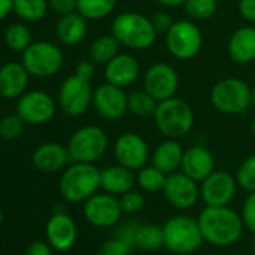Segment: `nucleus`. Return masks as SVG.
<instances>
[{
    "label": "nucleus",
    "instance_id": "f257e3e1",
    "mask_svg": "<svg viewBox=\"0 0 255 255\" xmlns=\"http://www.w3.org/2000/svg\"><path fill=\"white\" fill-rule=\"evenodd\" d=\"M197 221L203 239L219 248L234 245L245 228L242 216L228 206H206Z\"/></svg>",
    "mask_w": 255,
    "mask_h": 255
},
{
    "label": "nucleus",
    "instance_id": "f03ea898",
    "mask_svg": "<svg viewBox=\"0 0 255 255\" xmlns=\"http://www.w3.org/2000/svg\"><path fill=\"white\" fill-rule=\"evenodd\" d=\"M111 35L120 45L131 50L150 48L158 36V32L150 18L140 12H122L111 24Z\"/></svg>",
    "mask_w": 255,
    "mask_h": 255
},
{
    "label": "nucleus",
    "instance_id": "7ed1b4c3",
    "mask_svg": "<svg viewBox=\"0 0 255 255\" xmlns=\"http://www.w3.org/2000/svg\"><path fill=\"white\" fill-rule=\"evenodd\" d=\"M153 120L156 129L165 138L180 140L192 131L194 111L186 101L173 96L158 104Z\"/></svg>",
    "mask_w": 255,
    "mask_h": 255
},
{
    "label": "nucleus",
    "instance_id": "20e7f679",
    "mask_svg": "<svg viewBox=\"0 0 255 255\" xmlns=\"http://www.w3.org/2000/svg\"><path fill=\"white\" fill-rule=\"evenodd\" d=\"M60 194L69 203H84L101 188V171L89 162H74L62 174Z\"/></svg>",
    "mask_w": 255,
    "mask_h": 255
},
{
    "label": "nucleus",
    "instance_id": "39448f33",
    "mask_svg": "<svg viewBox=\"0 0 255 255\" xmlns=\"http://www.w3.org/2000/svg\"><path fill=\"white\" fill-rule=\"evenodd\" d=\"M162 230L164 246L176 255L192 254L204 242L198 221L186 215H176L170 218L164 224Z\"/></svg>",
    "mask_w": 255,
    "mask_h": 255
},
{
    "label": "nucleus",
    "instance_id": "423d86ee",
    "mask_svg": "<svg viewBox=\"0 0 255 255\" xmlns=\"http://www.w3.org/2000/svg\"><path fill=\"white\" fill-rule=\"evenodd\" d=\"M212 105L224 114H242L252 107V89L240 78L227 77L213 84Z\"/></svg>",
    "mask_w": 255,
    "mask_h": 255
},
{
    "label": "nucleus",
    "instance_id": "0eeeda50",
    "mask_svg": "<svg viewBox=\"0 0 255 255\" xmlns=\"http://www.w3.org/2000/svg\"><path fill=\"white\" fill-rule=\"evenodd\" d=\"M108 149V137L99 126H83L77 129L68 143L69 158L74 162H89L101 159Z\"/></svg>",
    "mask_w": 255,
    "mask_h": 255
},
{
    "label": "nucleus",
    "instance_id": "6e6552de",
    "mask_svg": "<svg viewBox=\"0 0 255 255\" xmlns=\"http://www.w3.org/2000/svg\"><path fill=\"white\" fill-rule=\"evenodd\" d=\"M168 53L177 60L194 59L203 47V33L192 20H177L165 33Z\"/></svg>",
    "mask_w": 255,
    "mask_h": 255
},
{
    "label": "nucleus",
    "instance_id": "1a4fd4ad",
    "mask_svg": "<svg viewBox=\"0 0 255 255\" xmlns=\"http://www.w3.org/2000/svg\"><path fill=\"white\" fill-rule=\"evenodd\" d=\"M23 65L33 77H53L63 66V53L51 42H32L23 51Z\"/></svg>",
    "mask_w": 255,
    "mask_h": 255
},
{
    "label": "nucleus",
    "instance_id": "9d476101",
    "mask_svg": "<svg viewBox=\"0 0 255 255\" xmlns=\"http://www.w3.org/2000/svg\"><path fill=\"white\" fill-rule=\"evenodd\" d=\"M92 101L93 90L90 81L75 74L68 77L59 90V104L62 110L72 117L83 116L92 105Z\"/></svg>",
    "mask_w": 255,
    "mask_h": 255
},
{
    "label": "nucleus",
    "instance_id": "9b49d317",
    "mask_svg": "<svg viewBox=\"0 0 255 255\" xmlns=\"http://www.w3.org/2000/svg\"><path fill=\"white\" fill-rule=\"evenodd\" d=\"M84 218L98 228H110L120 222L122 219V206L116 195L108 192L95 194L84 201Z\"/></svg>",
    "mask_w": 255,
    "mask_h": 255
},
{
    "label": "nucleus",
    "instance_id": "f8f14e48",
    "mask_svg": "<svg viewBox=\"0 0 255 255\" xmlns=\"http://www.w3.org/2000/svg\"><path fill=\"white\" fill-rule=\"evenodd\" d=\"M113 153L117 164L132 171L141 170L149 161V146L146 140L134 132H125L119 135L114 141Z\"/></svg>",
    "mask_w": 255,
    "mask_h": 255
},
{
    "label": "nucleus",
    "instance_id": "ddd939ff",
    "mask_svg": "<svg viewBox=\"0 0 255 255\" xmlns=\"http://www.w3.org/2000/svg\"><path fill=\"white\" fill-rule=\"evenodd\" d=\"M92 105L102 119L119 120L128 113V95L125 89L105 81L93 90Z\"/></svg>",
    "mask_w": 255,
    "mask_h": 255
},
{
    "label": "nucleus",
    "instance_id": "4468645a",
    "mask_svg": "<svg viewBox=\"0 0 255 255\" xmlns=\"http://www.w3.org/2000/svg\"><path fill=\"white\" fill-rule=\"evenodd\" d=\"M237 179L227 171L215 170L200 186V197L206 206H228L237 192Z\"/></svg>",
    "mask_w": 255,
    "mask_h": 255
},
{
    "label": "nucleus",
    "instance_id": "2eb2a0df",
    "mask_svg": "<svg viewBox=\"0 0 255 255\" xmlns=\"http://www.w3.org/2000/svg\"><path fill=\"white\" fill-rule=\"evenodd\" d=\"M162 192L165 200L179 210L194 207L200 198V186L194 179L186 176L183 171L168 174Z\"/></svg>",
    "mask_w": 255,
    "mask_h": 255
},
{
    "label": "nucleus",
    "instance_id": "dca6fc26",
    "mask_svg": "<svg viewBox=\"0 0 255 255\" xmlns=\"http://www.w3.org/2000/svg\"><path fill=\"white\" fill-rule=\"evenodd\" d=\"M56 113L54 99L41 90H33L20 96L17 114L29 125H44L53 119Z\"/></svg>",
    "mask_w": 255,
    "mask_h": 255
},
{
    "label": "nucleus",
    "instance_id": "f3484780",
    "mask_svg": "<svg viewBox=\"0 0 255 255\" xmlns=\"http://www.w3.org/2000/svg\"><path fill=\"white\" fill-rule=\"evenodd\" d=\"M179 89V74L168 63H153L144 74V90L158 102L176 96Z\"/></svg>",
    "mask_w": 255,
    "mask_h": 255
},
{
    "label": "nucleus",
    "instance_id": "a211bd4d",
    "mask_svg": "<svg viewBox=\"0 0 255 255\" xmlns=\"http://www.w3.org/2000/svg\"><path fill=\"white\" fill-rule=\"evenodd\" d=\"M140 71V63L132 54L119 53L104 66V77L107 83L126 89L138 80Z\"/></svg>",
    "mask_w": 255,
    "mask_h": 255
},
{
    "label": "nucleus",
    "instance_id": "6ab92c4d",
    "mask_svg": "<svg viewBox=\"0 0 255 255\" xmlns=\"http://www.w3.org/2000/svg\"><path fill=\"white\" fill-rule=\"evenodd\" d=\"M180 168L195 182H203L215 171V159L210 150L204 146H192L185 150Z\"/></svg>",
    "mask_w": 255,
    "mask_h": 255
},
{
    "label": "nucleus",
    "instance_id": "aec40b11",
    "mask_svg": "<svg viewBox=\"0 0 255 255\" xmlns=\"http://www.w3.org/2000/svg\"><path fill=\"white\" fill-rule=\"evenodd\" d=\"M29 75L23 63H5L0 68V96L8 99L21 96L29 84Z\"/></svg>",
    "mask_w": 255,
    "mask_h": 255
},
{
    "label": "nucleus",
    "instance_id": "412c9836",
    "mask_svg": "<svg viewBox=\"0 0 255 255\" xmlns=\"http://www.w3.org/2000/svg\"><path fill=\"white\" fill-rule=\"evenodd\" d=\"M47 237L57 251H68L77 240V225L65 213H56L47 224Z\"/></svg>",
    "mask_w": 255,
    "mask_h": 255
},
{
    "label": "nucleus",
    "instance_id": "4be33fe9",
    "mask_svg": "<svg viewBox=\"0 0 255 255\" xmlns=\"http://www.w3.org/2000/svg\"><path fill=\"white\" fill-rule=\"evenodd\" d=\"M230 59L239 65H249L255 60V29L239 27L228 41Z\"/></svg>",
    "mask_w": 255,
    "mask_h": 255
},
{
    "label": "nucleus",
    "instance_id": "5701e85b",
    "mask_svg": "<svg viewBox=\"0 0 255 255\" xmlns=\"http://www.w3.org/2000/svg\"><path fill=\"white\" fill-rule=\"evenodd\" d=\"M135 183L137 176L134 171L120 164L110 165L101 171V188L111 195L120 197L122 194L134 189Z\"/></svg>",
    "mask_w": 255,
    "mask_h": 255
},
{
    "label": "nucleus",
    "instance_id": "b1692460",
    "mask_svg": "<svg viewBox=\"0 0 255 255\" xmlns=\"http://www.w3.org/2000/svg\"><path fill=\"white\" fill-rule=\"evenodd\" d=\"M69 159L68 147H63L59 143H44L32 156L33 165L42 173H56L62 170Z\"/></svg>",
    "mask_w": 255,
    "mask_h": 255
},
{
    "label": "nucleus",
    "instance_id": "393cba45",
    "mask_svg": "<svg viewBox=\"0 0 255 255\" xmlns=\"http://www.w3.org/2000/svg\"><path fill=\"white\" fill-rule=\"evenodd\" d=\"M183 153H185V150L177 140L165 138L155 149V152L152 155V165H155L165 174L176 173L182 165Z\"/></svg>",
    "mask_w": 255,
    "mask_h": 255
},
{
    "label": "nucleus",
    "instance_id": "a878e982",
    "mask_svg": "<svg viewBox=\"0 0 255 255\" xmlns=\"http://www.w3.org/2000/svg\"><path fill=\"white\" fill-rule=\"evenodd\" d=\"M59 41L68 47L80 44L87 35V20L80 12L62 15L56 26Z\"/></svg>",
    "mask_w": 255,
    "mask_h": 255
},
{
    "label": "nucleus",
    "instance_id": "bb28decb",
    "mask_svg": "<svg viewBox=\"0 0 255 255\" xmlns=\"http://www.w3.org/2000/svg\"><path fill=\"white\" fill-rule=\"evenodd\" d=\"M119 41L113 35H102L96 38L89 50L90 60L95 65H107L114 56L119 54Z\"/></svg>",
    "mask_w": 255,
    "mask_h": 255
},
{
    "label": "nucleus",
    "instance_id": "cd10ccee",
    "mask_svg": "<svg viewBox=\"0 0 255 255\" xmlns=\"http://www.w3.org/2000/svg\"><path fill=\"white\" fill-rule=\"evenodd\" d=\"M164 246V230L156 224L138 225L135 233V248L147 252L158 251Z\"/></svg>",
    "mask_w": 255,
    "mask_h": 255
},
{
    "label": "nucleus",
    "instance_id": "c85d7f7f",
    "mask_svg": "<svg viewBox=\"0 0 255 255\" xmlns=\"http://www.w3.org/2000/svg\"><path fill=\"white\" fill-rule=\"evenodd\" d=\"M158 101L146 90H135L128 95V111L137 117H153Z\"/></svg>",
    "mask_w": 255,
    "mask_h": 255
},
{
    "label": "nucleus",
    "instance_id": "c756f323",
    "mask_svg": "<svg viewBox=\"0 0 255 255\" xmlns=\"http://www.w3.org/2000/svg\"><path fill=\"white\" fill-rule=\"evenodd\" d=\"M117 0H77V12L86 20L107 18L116 8Z\"/></svg>",
    "mask_w": 255,
    "mask_h": 255
},
{
    "label": "nucleus",
    "instance_id": "7c9ffc66",
    "mask_svg": "<svg viewBox=\"0 0 255 255\" xmlns=\"http://www.w3.org/2000/svg\"><path fill=\"white\" fill-rule=\"evenodd\" d=\"M48 0H12V11L26 21H39L47 15Z\"/></svg>",
    "mask_w": 255,
    "mask_h": 255
},
{
    "label": "nucleus",
    "instance_id": "2f4dec72",
    "mask_svg": "<svg viewBox=\"0 0 255 255\" xmlns=\"http://www.w3.org/2000/svg\"><path fill=\"white\" fill-rule=\"evenodd\" d=\"M167 176L164 171H161L159 168H156L155 165H146L141 170H138L137 174V185L144 191V192H159L164 189L165 186V180Z\"/></svg>",
    "mask_w": 255,
    "mask_h": 255
},
{
    "label": "nucleus",
    "instance_id": "473e14b6",
    "mask_svg": "<svg viewBox=\"0 0 255 255\" xmlns=\"http://www.w3.org/2000/svg\"><path fill=\"white\" fill-rule=\"evenodd\" d=\"M5 41H6V45L12 51L23 53L32 44V33L27 26L14 23L8 27L5 33Z\"/></svg>",
    "mask_w": 255,
    "mask_h": 255
},
{
    "label": "nucleus",
    "instance_id": "72a5a7b5",
    "mask_svg": "<svg viewBox=\"0 0 255 255\" xmlns=\"http://www.w3.org/2000/svg\"><path fill=\"white\" fill-rule=\"evenodd\" d=\"M185 12L191 20H209L218 11V0H186Z\"/></svg>",
    "mask_w": 255,
    "mask_h": 255
},
{
    "label": "nucleus",
    "instance_id": "f704fd0d",
    "mask_svg": "<svg viewBox=\"0 0 255 255\" xmlns=\"http://www.w3.org/2000/svg\"><path fill=\"white\" fill-rule=\"evenodd\" d=\"M237 183L248 192L255 191V153L248 156L237 170Z\"/></svg>",
    "mask_w": 255,
    "mask_h": 255
},
{
    "label": "nucleus",
    "instance_id": "c9c22d12",
    "mask_svg": "<svg viewBox=\"0 0 255 255\" xmlns=\"http://www.w3.org/2000/svg\"><path fill=\"white\" fill-rule=\"evenodd\" d=\"M24 120L17 116H6L0 120V137L3 140H15L23 132Z\"/></svg>",
    "mask_w": 255,
    "mask_h": 255
},
{
    "label": "nucleus",
    "instance_id": "e433bc0d",
    "mask_svg": "<svg viewBox=\"0 0 255 255\" xmlns=\"http://www.w3.org/2000/svg\"><path fill=\"white\" fill-rule=\"evenodd\" d=\"M119 201H120L123 213H129V215L140 212L144 207V204H146L144 195L141 192H138V191H134V189L122 194Z\"/></svg>",
    "mask_w": 255,
    "mask_h": 255
},
{
    "label": "nucleus",
    "instance_id": "4c0bfd02",
    "mask_svg": "<svg viewBox=\"0 0 255 255\" xmlns=\"http://www.w3.org/2000/svg\"><path fill=\"white\" fill-rule=\"evenodd\" d=\"M131 248L126 242L114 237L107 242H104L99 248V255H129Z\"/></svg>",
    "mask_w": 255,
    "mask_h": 255
},
{
    "label": "nucleus",
    "instance_id": "58836bf2",
    "mask_svg": "<svg viewBox=\"0 0 255 255\" xmlns=\"http://www.w3.org/2000/svg\"><path fill=\"white\" fill-rule=\"evenodd\" d=\"M242 221L245 228L255 233V191L249 192L242 207Z\"/></svg>",
    "mask_w": 255,
    "mask_h": 255
},
{
    "label": "nucleus",
    "instance_id": "ea45409f",
    "mask_svg": "<svg viewBox=\"0 0 255 255\" xmlns=\"http://www.w3.org/2000/svg\"><path fill=\"white\" fill-rule=\"evenodd\" d=\"M134 224L135 222L128 221V222L122 224L116 231V237L126 242L129 246H135V233H137L138 225H134Z\"/></svg>",
    "mask_w": 255,
    "mask_h": 255
},
{
    "label": "nucleus",
    "instance_id": "a19ab883",
    "mask_svg": "<svg viewBox=\"0 0 255 255\" xmlns=\"http://www.w3.org/2000/svg\"><path fill=\"white\" fill-rule=\"evenodd\" d=\"M48 3L50 8L60 17L77 12V0H48Z\"/></svg>",
    "mask_w": 255,
    "mask_h": 255
},
{
    "label": "nucleus",
    "instance_id": "79ce46f5",
    "mask_svg": "<svg viewBox=\"0 0 255 255\" xmlns=\"http://www.w3.org/2000/svg\"><path fill=\"white\" fill-rule=\"evenodd\" d=\"M150 20H152V23H153L158 33H167L170 30V27L173 26V23H174L171 15L167 14V12H156Z\"/></svg>",
    "mask_w": 255,
    "mask_h": 255
},
{
    "label": "nucleus",
    "instance_id": "37998d69",
    "mask_svg": "<svg viewBox=\"0 0 255 255\" xmlns=\"http://www.w3.org/2000/svg\"><path fill=\"white\" fill-rule=\"evenodd\" d=\"M237 6L243 20L255 24V0H239Z\"/></svg>",
    "mask_w": 255,
    "mask_h": 255
},
{
    "label": "nucleus",
    "instance_id": "c03bdc74",
    "mask_svg": "<svg viewBox=\"0 0 255 255\" xmlns=\"http://www.w3.org/2000/svg\"><path fill=\"white\" fill-rule=\"evenodd\" d=\"M75 75L90 81L95 77V63L92 60H81L75 66Z\"/></svg>",
    "mask_w": 255,
    "mask_h": 255
},
{
    "label": "nucleus",
    "instance_id": "a18cd8bd",
    "mask_svg": "<svg viewBox=\"0 0 255 255\" xmlns=\"http://www.w3.org/2000/svg\"><path fill=\"white\" fill-rule=\"evenodd\" d=\"M26 255H53V251H51V248L47 243H44V242H35V243H32L27 248Z\"/></svg>",
    "mask_w": 255,
    "mask_h": 255
},
{
    "label": "nucleus",
    "instance_id": "49530a36",
    "mask_svg": "<svg viewBox=\"0 0 255 255\" xmlns=\"http://www.w3.org/2000/svg\"><path fill=\"white\" fill-rule=\"evenodd\" d=\"M12 11V0H0V21Z\"/></svg>",
    "mask_w": 255,
    "mask_h": 255
},
{
    "label": "nucleus",
    "instance_id": "de8ad7c7",
    "mask_svg": "<svg viewBox=\"0 0 255 255\" xmlns=\"http://www.w3.org/2000/svg\"><path fill=\"white\" fill-rule=\"evenodd\" d=\"M155 2L165 6V8H177V6L185 5L186 0H155Z\"/></svg>",
    "mask_w": 255,
    "mask_h": 255
},
{
    "label": "nucleus",
    "instance_id": "09e8293b",
    "mask_svg": "<svg viewBox=\"0 0 255 255\" xmlns=\"http://www.w3.org/2000/svg\"><path fill=\"white\" fill-rule=\"evenodd\" d=\"M251 131H252V134H254V137H255V116H254L252 123H251Z\"/></svg>",
    "mask_w": 255,
    "mask_h": 255
},
{
    "label": "nucleus",
    "instance_id": "8fccbe9b",
    "mask_svg": "<svg viewBox=\"0 0 255 255\" xmlns=\"http://www.w3.org/2000/svg\"><path fill=\"white\" fill-rule=\"evenodd\" d=\"M252 107L255 108V86L252 87Z\"/></svg>",
    "mask_w": 255,
    "mask_h": 255
},
{
    "label": "nucleus",
    "instance_id": "3c124183",
    "mask_svg": "<svg viewBox=\"0 0 255 255\" xmlns=\"http://www.w3.org/2000/svg\"><path fill=\"white\" fill-rule=\"evenodd\" d=\"M2 219H3V213H2V210H0V224H2Z\"/></svg>",
    "mask_w": 255,
    "mask_h": 255
},
{
    "label": "nucleus",
    "instance_id": "603ef678",
    "mask_svg": "<svg viewBox=\"0 0 255 255\" xmlns=\"http://www.w3.org/2000/svg\"><path fill=\"white\" fill-rule=\"evenodd\" d=\"M254 249H255V239H254Z\"/></svg>",
    "mask_w": 255,
    "mask_h": 255
}]
</instances>
